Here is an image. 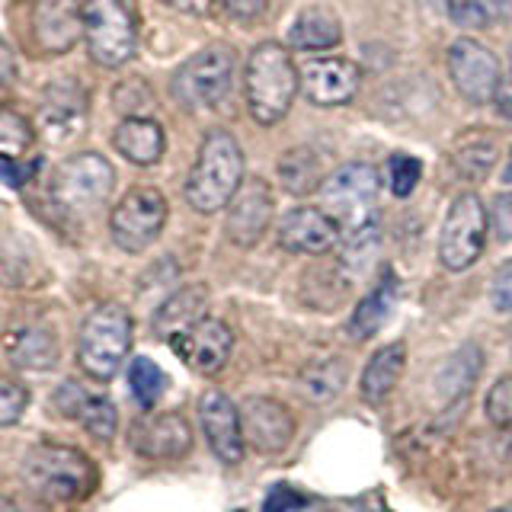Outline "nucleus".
I'll use <instances>...</instances> for the list:
<instances>
[{"label": "nucleus", "instance_id": "1", "mask_svg": "<svg viewBox=\"0 0 512 512\" xmlns=\"http://www.w3.org/2000/svg\"><path fill=\"white\" fill-rule=\"evenodd\" d=\"M244 186V151L231 132H208L186 180V202L202 215L228 208Z\"/></svg>", "mask_w": 512, "mask_h": 512}, {"label": "nucleus", "instance_id": "2", "mask_svg": "<svg viewBox=\"0 0 512 512\" xmlns=\"http://www.w3.org/2000/svg\"><path fill=\"white\" fill-rule=\"evenodd\" d=\"M244 90L247 106L260 125H276L288 116L295 93L301 90V74L279 42H263L250 52Z\"/></svg>", "mask_w": 512, "mask_h": 512}, {"label": "nucleus", "instance_id": "3", "mask_svg": "<svg viewBox=\"0 0 512 512\" xmlns=\"http://www.w3.org/2000/svg\"><path fill=\"white\" fill-rule=\"evenodd\" d=\"M132 349V314L122 304H100L80 327L77 362L93 381H112Z\"/></svg>", "mask_w": 512, "mask_h": 512}, {"label": "nucleus", "instance_id": "4", "mask_svg": "<svg viewBox=\"0 0 512 512\" xmlns=\"http://www.w3.org/2000/svg\"><path fill=\"white\" fill-rule=\"evenodd\" d=\"M87 52L103 68H122L138 52V23L125 0H87L80 7Z\"/></svg>", "mask_w": 512, "mask_h": 512}, {"label": "nucleus", "instance_id": "5", "mask_svg": "<svg viewBox=\"0 0 512 512\" xmlns=\"http://www.w3.org/2000/svg\"><path fill=\"white\" fill-rule=\"evenodd\" d=\"M26 484L45 500L71 503L87 496L96 484L93 464L68 445H42L23 464Z\"/></svg>", "mask_w": 512, "mask_h": 512}, {"label": "nucleus", "instance_id": "6", "mask_svg": "<svg viewBox=\"0 0 512 512\" xmlns=\"http://www.w3.org/2000/svg\"><path fill=\"white\" fill-rule=\"evenodd\" d=\"M234 84V52L228 45H212L192 55L170 80L173 100L183 109H215Z\"/></svg>", "mask_w": 512, "mask_h": 512}, {"label": "nucleus", "instance_id": "7", "mask_svg": "<svg viewBox=\"0 0 512 512\" xmlns=\"http://www.w3.org/2000/svg\"><path fill=\"white\" fill-rule=\"evenodd\" d=\"M112 186H116V170L103 154H74L55 170L52 176V199L64 208V212L87 215L93 208H100Z\"/></svg>", "mask_w": 512, "mask_h": 512}, {"label": "nucleus", "instance_id": "8", "mask_svg": "<svg viewBox=\"0 0 512 512\" xmlns=\"http://www.w3.org/2000/svg\"><path fill=\"white\" fill-rule=\"evenodd\" d=\"M487 228H490V215L480 196L477 192H461L442 221L439 263L448 272H464L468 266H474L480 260V253H484Z\"/></svg>", "mask_w": 512, "mask_h": 512}, {"label": "nucleus", "instance_id": "9", "mask_svg": "<svg viewBox=\"0 0 512 512\" xmlns=\"http://www.w3.org/2000/svg\"><path fill=\"white\" fill-rule=\"evenodd\" d=\"M167 224V199L154 186H138L109 215V234L125 253L148 250Z\"/></svg>", "mask_w": 512, "mask_h": 512}, {"label": "nucleus", "instance_id": "10", "mask_svg": "<svg viewBox=\"0 0 512 512\" xmlns=\"http://www.w3.org/2000/svg\"><path fill=\"white\" fill-rule=\"evenodd\" d=\"M381 192L378 170L372 164H343L336 173H330L324 186H320V199H324V212H330L340 224H365L372 221L375 202Z\"/></svg>", "mask_w": 512, "mask_h": 512}, {"label": "nucleus", "instance_id": "11", "mask_svg": "<svg viewBox=\"0 0 512 512\" xmlns=\"http://www.w3.org/2000/svg\"><path fill=\"white\" fill-rule=\"evenodd\" d=\"M448 77H452L455 90L474 106H484L496 96L500 87V61L487 45L477 39H458L448 48Z\"/></svg>", "mask_w": 512, "mask_h": 512}, {"label": "nucleus", "instance_id": "12", "mask_svg": "<svg viewBox=\"0 0 512 512\" xmlns=\"http://www.w3.org/2000/svg\"><path fill=\"white\" fill-rule=\"evenodd\" d=\"M167 343L176 352V359H180L186 368H192L196 375H215L231 359L234 333L224 320L202 317L192 327L173 333Z\"/></svg>", "mask_w": 512, "mask_h": 512}, {"label": "nucleus", "instance_id": "13", "mask_svg": "<svg viewBox=\"0 0 512 512\" xmlns=\"http://www.w3.org/2000/svg\"><path fill=\"white\" fill-rule=\"evenodd\" d=\"M244 439L260 455H279L295 436V416L285 404L272 397H250L240 410Z\"/></svg>", "mask_w": 512, "mask_h": 512}, {"label": "nucleus", "instance_id": "14", "mask_svg": "<svg viewBox=\"0 0 512 512\" xmlns=\"http://www.w3.org/2000/svg\"><path fill=\"white\" fill-rule=\"evenodd\" d=\"M362 71L349 58H311L301 68V93L314 106H343L359 93Z\"/></svg>", "mask_w": 512, "mask_h": 512}, {"label": "nucleus", "instance_id": "15", "mask_svg": "<svg viewBox=\"0 0 512 512\" xmlns=\"http://www.w3.org/2000/svg\"><path fill=\"white\" fill-rule=\"evenodd\" d=\"M279 244L288 253L301 256H324L340 244V221L324 208L301 205L288 212L279 224Z\"/></svg>", "mask_w": 512, "mask_h": 512}, {"label": "nucleus", "instance_id": "16", "mask_svg": "<svg viewBox=\"0 0 512 512\" xmlns=\"http://www.w3.org/2000/svg\"><path fill=\"white\" fill-rule=\"evenodd\" d=\"M272 212H276V202H272V192L266 186V180H247L237 189V196L228 205V240L237 247H253L260 244V237L266 234Z\"/></svg>", "mask_w": 512, "mask_h": 512}, {"label": "nucleus", "instance_id": "17", "mask_svg": "<svg viewBox=\"0 0 512 512\" xmlns=\"http://www.w3.org/2000/svg\"><path fill=\"white\" fill-rule=\"evenodd\" d=\"M199 423L205 429L208 448L215 452L221 464H237L244 458V426H240V413L231 404L228 394L221 391H208L199 400Z\"/></svg>", "mask_w": 512, "mask_h": 512}, {"label": "nucleus", "instance_id": "18", "mask_svg": "<svg viewBox=\"0 0 512 512\" xmlns=\"http://www.w3.org/2000/svg\"><path fill=\"white\" fill-rule=\"evenodd\" d=\"M132 448L144 458H183L192 448V429L183 413H154L132 426Z\"/></svg>", "mask_w": 512, "mask_h": 512}, {"label": "nucleus", "instance_id": "19", "mask_svg": "<svg viewBox=\"0 0 512 512\" xmlns=\"http://www.w3.org/2000/svg\"><path fill=\"white\" fill-rule=\"evenodd\" d=\"M32 32L45 52L61 55L74 48V42L84 36L77 0H39L32 10Z\"/></svg>", "mask_w": 512, "mask_h": 512}, {"label": "nucleus", "instance_id": "20", "mask_svg": "<svg viewBox=\"0 0 512 512\" xmlns=\"http://www.w3.org/2000/svg\"><path fill=\"white\" fill-rule=\"evenodd\" d=\"M87 122V93L80 90L77 80H58L45 90V100L39 109V125L48 138H68L74 128Z\"/></svg>", "mask_w": 512, "mask_h": 512}, {"label": "nucleus", "instance_id": "21", "mask_svg": "<svg viewBox=\"0 0 512 512\" xmlns=\"http://www.w3.org/2000/svg\"><path fill=\"white\" fill-rule=\"evenodd\" d=\"M7 359L23 368V372H48V368L58 365V336L39 327V324H26V327H13L7 333Z\"/></svg>", "mask_w": 512, "mask_h": 512}, {"label": "nucleus", "instance_id": "22", "mask_svg": "<svg viewBox=\"0 0 512 512\" xmlns=\"http://www.w3.org/2000/svg\"><path fill=\"white\" fill-rule=\"evenodd\" d=\"M116 151L132 160L138 167H151L157 164L160 157H164V148H167V135H164V125L157 119H148V116H128L119 122L116 135Z\"/></svg>", "mask_w": 512, "mask_h": 512}, {"label": "nucleus", "instance_id": "23", "mask_svg": "<svg viewBox=\"0 0 512 512\" xmlns=\"http://www.w3.org/2000/svg\"><path fill=\"white\" fill-rule=\"evenodd\" d=\"M397 304V276L394 272H384V276L375 282V288L368 292L359 304L356 311L349 317V336L352 340H372V336L388 324V317Z\"/></svg>", "mask_w": 512, "mask_h": 512}, {"label": "nucleus", "instance_id": "24", "mask_svg": "<svg viewBox=\"0 0 512 512\" xmlns=\"http://www.w3.org/2000/svg\"><path fill=\"white\" fill-rule=\"evenodd\" d=\"M407 368V346L404 343H388L372 352V359H368L365 372H362V397L368 404H384V400L391 397V391L397 388L400 375H404Z\"/></svg>", "mask_w": 512, "mask_h": 512}, {"label": "nucleus", "instance_id": "25", "mask_svg": "<svg viewBox=\"0 0 512 512\" xmlns=\"http://www.w3.org/2000/svg\"><path fill=\"white\" fill-rule=\"evenodd\" d=\"M340 39V16L327 7H304L295 16V23L288 26V45L298 48V52H324V48L340 45Z\"/></svg>", "mask_w": 512, "mask_h": 512}, {"label": "nucleus", "instance_id": "26", "mask_svg": "<svg viewBox=\"0 0 512 512\" xmlns=\"http://www.w3.org/2000/svg\"><path fill=\"white\" fill-rule=\"evenodd\" d=\"M205 308H208V288L205 285H186L157 308L154 333L164 336V340H170L173 333H180V330L196 324V320H202Z\"/></svg>", "mask_w": 512, "mask_h": 512}, {"label": "nucleus", "instance_id": "27", "mask_svg": "<svg viewBox=\"0 0 512 512\" xmlns=\"http://www.w3.org/2000/svg\"><path fill=\"white\" fill-rule=\"evenodd\" d=\"M480 372H484V352L474 343L461 346L455 356H448V362L439 368V375H436L439 397L445 404H458V400H464V394H471Z\"/></svg>", "mask_w": 512, "mask_h": 512}, {"label": "nucleus", "instance_id": "28", "mask_svg": "<svg viewBox=\"0 0 512 512\" xmlns=\"http://www.w3.org/2000/svg\"><path fill=\"white\" fill-rule=\"evenodd\" d=\"M346 378H349L346 359L330 356V359H317L311 365H304V372L298 378V388H301V394H304L308 404L327 407V404H333V400L343 394Z\"/></svg>", "mask_w": 512, "mask_h": 512}, {"label": "nucleus", "instance_id": "29", "mask_svg": "<svg viewBox=\"0 0 512 512\" xmlns=\"http://www.w3.org/2000/svg\"><path fill=\"white\" fill-rule=\"evenodd\" d=\"M279 180L292 196H311L324 186V157L314 148H292L279 160Z\"/></svg>", "mask_w": 512, "mask_h": 512}, {"label": "nucleus", "instance_id": "30", "mask_svg": "<svg viewBox=\"0 0 512 512\" xmlns=\"http://www.w3.org/2000/svg\"><path fill=\"white\" fill-rule=\"evenodd\" d=\"M493 160H496V141H490L484 132H464L452 148V167L468 183L487 180Z\"/></svg>", "mask_w": 512, "mask_h": 512}, {"label": "nucleus", "instance_id": "31", "mask_svg": "<svg viewBox=\"0 0 512 512\" xmlns=\"http://www.w3.org/2000/svg\"><path fill=\"white\" fill-rule=\"evenodd\" d=\"M378 247H381V228L375 221H365L346 237V244L340 250V266L349 276H362V272L375 263Z\"/></svg>", "mask_w": 512, "mask_h": 512}, {"label": "nucleus", "instance_id": "32", "mask_svg": "<svg viewBox=\"0 0 512 512\" xmlns=\"http://www.w3.org/2000/svg\"><path fill=\"white\" fill-rule=\"evenodd\" d=\"M445 10L461 29H487L506 16V0H445Z\"/></svg>", "mask_w": 512, "mask_h": 512}, {"label": "nucleus", "instance_id": "33", "mask_svg": "<svg viewBox=\"0 0 512 512\" xmlns=\"http://www.w3.org/2000/svg\"><path fill=\"white\" fill-rule=\"evenodd\" d=\"M74 420L84 423L87 436H93L96 442H112V436H116V429H119L116 407H112L109 397H100V394H87Z\"/></svg>", "mask_w": 512, "mask_h": 512}, {"label": "nucleus", "instance_id": "34", "mask_svg": "<svg viewBox=\"0 0 512 512\" xmlns=\"http://www.w3.org/2000/svg\"><path fill=\"white\" fill-rule=\"evenodd\" d=\"M128 391L138 400V407L151 410L160 400V394L167 391V375L160 372V365H154L151 359L138 356L132 368H128Z\"/></svg>", "mask_w": 512, "mask_h": 512}, {"label": "nucleus", "instance_id": "35", "mask_svg": "<svg viewBox=\"0 0 512 512\" xmlns=\"http://www.w3.org/2000/svg\"><path fill=\"white\" fill-rule=\"evenodd\" d=\"M423 176V164L410 154H391L388 160V180H391V192L397 199H407L410 192L416 189Z\"/></svg>", "mask_w": 512, "mask_h": 512}, {"label": "nucleus", "instance_id": "36", "mask_svg": "<svg viewBox=\"0 0 512 512\" xmlns=\"http://www.w3.org/2000/svg\"><path fill=\"white\" fill-rule=\"evenodd\" d=\"M29 407V391L20 381L13 378H0V429L13 426Z\"/></svg>", "mask_w": 512, "mask_h": 512}, {"label": "nucleus", "instance_id": "37", "mask_svg": "<svg viewBox=\"0 0 512 512\" xmlns=\"http://www.w3.org/2000/svg\"><path fill=\"white\" fill-rule=\"evenodd\" d=\"M29 125L20 119V116H13V112H4L0 116V154L4 157H23V151L29 148Z\"/></svg>", "mask_w": 512, "mask_h": 512}, {"label": "nucleus", "instance_id": "38", "mask_svg": "<svg viewBox=\"0 0 512 512\" xmlns=\"http://www.w3.org/2000/svg\"><path fill=\"white\" fill-rule=\"evenodd\" d=\"M487 420L493 426H512V375H503L487 391Z\"/></svg>", "mask_w": 512, "mask_h": 512}, {"label": "nucleus", "instance_id": "39", "mask_svg": "<svg viewBox=\"0 0 512 512\" xmlns=\"http://www.w3.org/2000/svg\"><path fill=\"white\" fill-rule=\"evenodd\" d=\"M308 506V496L288 484H276L263 500V512H298Z\"/></svg>", "mask_w": 512, "mask_h": 512}, {"label": "nucleus", "instance_id": "40", "mask_svg": "<svg viewBox=\"0 0 512 512\" xmlns=\"http://www.w3.org/2000/svg\"><path fill=\"white\" fill-rule=\"evenodd\" d=\"M490 301L500 314H512V260L496 269L490 285Z\"/></svg>", "mask_w": 512, "mask_h": 512}, {"label": "nucleus", "instance_id": "41", "mask_svg": "<svg viewBox=\"0 0 512 512\" xmlns=\"http://www.w3.org/2000/svg\"><path fill=\"white\" fill-rule=\"evenodd\" d=\"M490 224H493L496 240H512V192H500V196L493 199Z\"/></svg>", "mask_w": 512, "mask_h": 512}, {"label": "nucleus", "instance_id": "42", "mask_svg": "<svg viewBox=\"0 0 512 512\" xmlns=\"http://www.w3.org/2000/svg\"><path fill=\"white\" fill-rule=\"evenodd\" d=\"M215 4L231 16V20H256L269 10L272 0H215Z\"/></svg>", "mask_w": 512, "mask_h": 512}, {"label": "nucleus", "instance_id": "43", "mask_svg": "<svg viewBox=\"0 0 512 512\" xmlns=\"http://www.w3.org/2000/svg\"><path fill=\"white\" fill-rule=\"evenodd\" d=\"M87 394H90V391L84 388V384H77V381H64L61 388H58V394H55V407H58L64 416H71V420H74Z\"/></svg>", "mask_w": 512, "mask_h": 512}, {"label": "nucleus", "instance_id": "44", "mask_svg": "<svg viewBox=\"0 0 512 512\" xmlns=\"http://www.w3.org/2000/svg\"><path fill=\"white\" fill-rule=\"evenodd\" d=\"M496 109H500L503 119H512V71L500 80V87H496V96H493Z\"/></svg>", "mask_w": 512, "mask_h": 512}, {"label": "nucleus", "instance_id": "45", "mask_svg": "<svg viewBox=\"0 0 512 512\" xmlns=\"http://www.w3.org/2000/svg\"><path fill=\"white\" fill-rule=\"evenodd\" d=\"M10 77H13V52H10V45L0 39V84H7Z\"/></svg>", "mask_w": 512, "mask_h": 512}, {"label": "nucleus", "instance_id": "46", "mask_svg": "<svg viewBox=\"0 0 512 512\" xmlns=\"http://www.w3.org/2000/svg\"><path fill=\"white\" fill-rule=\"evenodd\" d=\"M503 180L512 183V148H509V157H506V170H503Z\"/></svg>", "mask_w": 512, "mask_h": 512}, {"label": "nucleus", "instance_id": "47", "mask_svg": "<svg viewBox=\"0 0 512 512\" xmlns=\"http://www.w3.org/2000/svg\"><path fill=\"white\" fill-rule=\"evenodd\" d=\"M0 512H16V509H13V503H10V500H4V496H0Z\"/></svg>", "mask_w": 512, "mask_h": 512}, {"label": "nucleus", "instance_id": "48", "mask_svg": "<svg viewBox=\"0 0 512 512\" xmlns=\"http://www.w3.org/2000/svg\"><path fill=\"white\" fill-rule=\"evenodd\" d=\"M509 461H512V442H509Z\"/></svg>", "mask_w": 512, "mask_h": 512}, {"label": "nucleus", "instance_id": "49", "mask_svg": "<svg viewBox=\"0 0 512 512\" xmlns=\"http://www.w3.org/2000/svg\"><path fill=\"white\" fill-rule=\"evenodd\" d=\"M496 512H512V509H496Z\"/></svg>", "mask_w": 512, "mask_h": 512}]
</instances>
